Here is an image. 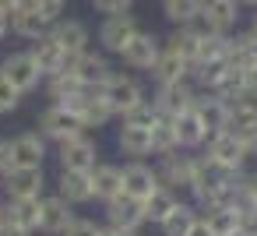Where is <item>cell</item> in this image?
Returning a JSON list of instances; mask_svg holds the SVG:
<instances>
[{
	"label": "cell",
	"instance_id": "obj_1",
	"mask_svg": "<svg viewBox=\"0 0 257 236\" xmlns=\"http://www.w3.org/2000/svg\"><path fill=\"white\" fill-rule=\"evenodd\" d=\"M8 22H11V32H15V36H22V39H32V43H36V39H43V36L50 32V25H53L57 18H53L46 8H39L36 0H25V4H22Z\"/></svg>",
	"mask_w": 257,
	"mask_h": 236
},
{
	"label": "cell",
	"instance_id": "obj_2",
	"mask_svg": "<svg viewBox=\"0 0 257 236\" xmlns=\"http://www.w3.org/2000/svg\"><path fill=\"white\" fill-rule=\"evenodd\" d=\"M102 99L109 102V109L113 113H127V109H134L141 99H145V92H141V85L131 78V74H109L106 81H102Z\"/></svg>",
	"mask_w": 257,
	"mask_h": 236
},
{
	"label": "cell",
	"instance_id": "obj_3",
	"mask_svg": "<svg viewBox=\"0 0 257 236\" xmlns=\"http://www.w3.org/2000/svg\"><path fill=\"white\" fill-rule=\"evenodd\" d=\"M194 99H197V88L190 85V78H183V81H166V85H159V92H155L152 102H155V109H159L162 116H176V113L190 109Z\"/></svg>",
	"mask_w": 257,
	"mask_h": 236
},
{
	"label": "cell",
	"instance_id": "obj_4",
	"mask_svg": "<svg viewBox=\"0 0 257 236\" xmlns=\"http://www.w3.org/2000/svg\"><path fill=\"white\" fill-rule=\"evenodd\" d=\"M39 131H43L46 138H53V141H64V138L81 134V131H85V124H81V116H78L74 109H67V106L53 102L50 109H43V116H39Z\"/></svg>",
	"mask_w": 257,
	"mask_h": 236
},
{
	"label": "cell",
	"instance_id": "obj_5",
	"mask_svg": "<svg viewBox=\"0 0 257 236\" xmlns=\"http://www.w3.org/2000/svg\"><path fill=\"white\" fill-rule=\"evenodd\" d=\"M208 159L218 162V166H229V169H239L250 155H246V141L236 138L232 131H218V134H208Z\"/></svg>",
	"mask_w": 257,
	"mask_h": 236
},
{
	"label": "cell",
	"instance_id": "obj_6",
	"mask_svg": "<svg viewBox=\"0 0 257 236\" xmlns=\"http://www.w3.org/2000/svg\"><path fill=\"white\" fill-rule=\"evenodd\" d=\"M0 78H8L18 92H32L43 81V71L32 60V53H11V57H4V64H0Z\"/></svg>",
	"mask_w": 257,
	"mask_h": 236
},
{
	"label": "cell",
	"instance_id": "obj_7",
	"mask_svg": "<svg viewBox=\"0 0 257 236\" xmlns=\"http://www.w3.org/2000/svg\"><path fill=\"white\" fill-rule=\"evenodd\" d=\"M95 141L92 138H85V131L81 134H74V138H64L60 141V169H78V173H92L95 169Z\"/></svg>",
	"mask_w": 257,
	"mask_h": 236
},
{
	"label": "cell",
	"instance_id": "obj_8",
	"mask_svg": "<svg viewBox=\"0 0 257 236\" xmlns=\"http://www.w3.org/2000/svg\"><path fill=\"white\" fill-rule=\"evenodd\" d=\"M138 36V22L131 18V15H109L102 25H99V43H102V50L106 53H123V46L131 43Z\"/></svg>",
	"mask_w": 257,
	"mask_h": 236
},
{
	"label": "cell",
	"instance_id": "obj_9",
	"mask_svg": "<svg viewBox=\"0 0 257 236\" xmlns=\"http://www.w3.org/2000/svg\"><path fill=\"white\" fill-rule=\"evenodd\" d=\"M159 53H162V43H159V36H152V32H141L138 29V36L123 46V64L127 67H134V71H152L155 67V60H159Z\"/></svg>",
	"mask_w": 257,
	"mask_h": 236
},
{
	"label": "cell",
	"instance_id": "obj_10",
	"mask_svg": "<svg viewBox=\"0 0 257 236\" xmlns=\"http://www.w3.org/2000/svg\"><path fill=\"white\" fill-rule=\"evenodd\" d=\"M106 218H109L113 229H141V222H145V208H141L138 197H131V194L120 190L116 197L106 201Z\"/></svg>",
	"mask_w": 257,
	"mask_h": 236
},
{
	"label": "cell",
	"instance_id": "obj_11",
	"mask_svg": "<svg viewBox=\"0 0 257 236\" xmlns=\"http://www.w3.org/2000/svg\"><path fill=\"white\" fill-rule=\"evenodd\" d=\"M190 109L197 113V120L204 124V131H208V134L225 131V120H229V102H225V99H218L215 92H197V99H194V106H190Z\"/></svg>",
	"mask_w": 257,
	"mask_h": 236
},
{
	"label": "cell",
	"instance_id": "obj_12",
	"mask_svg": "<svg viewBox=\"0 0 257 236\" xmlns=\"http://www.w3.org/2000/svg\"><path fill=\"white\" fill-rule=\"evenodd\" d=\"M50 36L64 46L67 57H78V53L88 50V29H85V22H78V18H57V22L50 25Z\"/></svg>",
	"mask_w": 257,
	"mask_h": 236
},
{
	"label": "cell",
	"instance_id": "obj_13",
	"mask_svg": "<svg viewBox=\"0 0 257 236\" xmlns=\"http://www.w3.org/2000/svg\"><path fill=\"white\" fill-rule=\"evenodd\" d=\"M32 53V60L39 64V71H43V78H50V74H60V71H67V64H71V57L64 53V46L46 32L43 39H36V46L29 50Z\"/></svg>",
	"mask_w": 257,
	"mask_h": 236
},
{
	"label": "cell",
	"instance_id": "obj_14",
	"mask_svg": "<svg viewBox=\"0 0 257 236\" xmlns=\"http://www.w3.org/2000/svg\"><path fill=\"white\" fill-rule=\"evenodd\" d=\"M71 222H74V211H71V204H67L60 194H53V197H39V229H43V232L60 236Z\"/></svg>",
	"mask_w": 257,
	"mask_h": 236
},
{
	"label": "cell",
	"instance_id": "obj_15",
	"mask_svg": "<svg viewBox=\"0 0 257 236\" xmlns=\"http://www.w3.org/2000/svg\"><path fill=\"white\" fill-rule=\"evenodd\" d=\"M4 176V187L11 197H43V166H32V169H8L0 173Z\"/></svg>",
	"mask_w": 257,
	"mask_h": 236
},
{
	"label": "cell",
	"instance_id": "obj_16",
	"mask_svg": "<svg viewBox=\"0 0 257 236\" xmlns=\"http://www.w3.org/2000/svg\"><path fill=\"white\" fill-rule=\"evenodd\" d=\"M194 169H197V159L169 152V155H162L159 183H162V187H190V183H194Z\"/></svg>",
	"mask_w": 257,
	"mask_h": 236
},
{
	"label": "cell",
	"instance_id": "obj_17",
	"mask_svg": "<svg viewBox=\"0 0 257 236\" xmlns=\"http://www.w3.org/2000/svg\"><path fill=\"white\" fill-rule=\"evenodd\" d=\"M85 85H102L113 71H109V60H106V53H95V50H85V53H78V57H71V64H67Z\"/></svg>",
	"mask_w": 257,
	"mask_h": 236
},
{
	"label": "cell",
	"instance_id": "obj_18",
	"mask_svg": "<svg viewBox=\"0 0 257 236\" xmlns=\"http://www.w3.org/2000/svg\"><path fill=\"white\" fill-rule=\"evenodd\" d=\"M159 187H162V183H159V173H155L152 166H145V162L123 166V194L145 201V197H148L152 190H159Z\"/></svg>",
	"mask_w": 257,
	"mask_h": 236
},
{
	"label": "cell",
	"instance_id": "obj_19",
	"mask_svg": "<svg viewBox=\"0 0 257 236\" xmlns=\"http://www.w3.org/2000/svg\"><path fill=\"white\" fill-rule=\"evenodd\" d=\"M190 60L187 57H180L173 46H162V53H159V60H155V67L148 71L159 85H166V81H183V78H190Z\"/></svg>",
	"mask_w": 257,
	"mask_h": 236
},
{
	"label": "cell",
	"instance_id": "obj_20",
	"mask_svg": "<svg viewBox=\"0 0 257 236\" xmlns=\"http://www.w3.org/2000/svg\"><path fill=\"white\" fill-rule=\"evenodd\" d=\"M46 159V145L39 134H22L11 141V169H32V166H43Z\"/></svg>",
	"mask_w": 257,
	"mask_h": 236
},
{
	"label": "cell",
	"instance_id": "obj_21",
	"mask_svg": "<svg viewBox=\"0 0 257 236\" xmlns=\"http://www.w3.org/2000/svg\"><path fill=\"white\" fill-rule=\"evenodd\" d=\"M201 22L211 25L215 32H229L239 22V4L236 0H204L201 4Z\"/></svg>",
	"mask_w": 257,
	"mask_h": 236
},
{
	"label": "cell",
	"instance_id": "obj_22",
	"mask_svg": "<svg viewBox=\"0 0 257 236\" xmlns=\"http://www.w3.org/2000/svg\"><path fill=\"white\" fill-rule=\"evenodd\" d=\"M60 197L67 204H88L95 197L92 190V173H78V169H60Z\"/></svg>",
	"mask_w": 257,
	"mask_h": 236
},
{
	"label": "cell",
	"instance_id": "obj_23",
	"mask_svg": "<svg viewBox=\"0 0 257 236\" xmlns=\"http://www.w3.org/2000/svg\"><path fill=\"white\" fill-rule=\"evenodd\" d=\"M225 60H229L232 67H243V71L257 67V36H253L250 29H246V32H236V36H229Z\"/></svg>",
	"mask_w": 257,
	"mask_h": 236
},
{
	"label": "cell",
	"instance_id": "obj_24",
	"mask_svg": "<svg viewBox=\"0 0 257 236\" xmlns=\"http://www.w3.org/2000/svg\"><path fill=\"white\" fill-rule=\"evenodd\" d=\"M225 131H232L236 138H250V134L257 131V102H253V99H236V102H229Z\"/></svg>",
	"mask_w": 257,
	"mask_h": 236
},
{
	"label": "cell",
	"instance_id": "obj_25",
	"mask_svg": "<svg viewBox=\"0 0 257 236\" xmlns=\"http://www.w3.org/2000/svg\"><path fill=\"white\" fill-rule=\"evenodd\" d=\"M169 120H173V131H176L180 148H197V145H204L208 131H204V124L197 120L194 109H183V113H176V116H169Z\"/></svg>",
	"mask_w": 257,
	"mask_h": 236
},
{
	"label": "cell",
	"instance_id": "obj_26",
	"mask_svg": "<svg viewBox=\"0 0 257 236\" xmlns=\"http://www.w3.org/2000/svg\"><path fill=\"white\" fill-rule=\"evenodd\" d=\"M120 148H123L127 155H134V159L155 152L152 127H141V124H127V120H123V127H120Z\"/></svg>",
	"mask_w": 257,
	"mask_h": 236
},
{
	"label": "cell",
	"instance_id": "obj_27",
	"mask_svg": "<svg viewBox=\"0 0 257 236\" xmlns=\"http://www.w3.org/2000/svg\"><path fill=\"white\" fill-rule=\"evenodd\" d=\"M92 190H95V197H102V201L116 197V194L123 190V169H120V166H99V162H95V169H92Z\"/></svg>",
	"mask_w": 257,
	"mask_h": 236
},
{
	"label": "cell",
	"instance_id": "obj_28",
	"mask_svg": "<svg viewBox=\"0 0 257 236\" xmlns=\"http://www.w3.org/2000/svg\"><path fill=\"white\" fill-rule=\"evenodd\" d=\"M4 218L18 222L22 229H39V197H11L4 204Z\"/></svg>",
	"mask_w": 257,
	"mask_h": 236
},
{
	"label": "cell",
	"instance_id": "obj_29",
	"mask_svg": "<svg viewBox=\"0 0 257 236\" xmlns=\"http://www.w3.org/2000/svg\"><path fill=\"white\" fill-rule=\"evenodd\" d=\"M197 43H201V18L190 22V25H176V32L169 36L166 46H173L180 57H187V60L194 64V60H197Z\"/></svg>",
	"mask_w": 257,
	"mask_h": 236
},
{
	"label": "cell",
	"instance_id": "obj_30",
	"mask_svg": "<svg viewBox=\"0 0 257 236\" xmlns=\"http://www.w3.org/2000/svg\"><path fill=\"white\" fill-rule=\"evenodd\" d=\"M92 85H85L71 67L67 71H60V74H50V95L57 99V102H67V99H78V95H85Z\"/></svg>",
	"mask_w": 257,
	"mask_h": 236
},
{
	"label": "cell",
	"instance_id": "obj_31",
	"mask_svg": "<svg viewBox=\"0 0 257 236\" xmlns=\"http://www.w3.org/2000/svg\"><path fill=\"white\" fill-rule=\"evenodd\" d=\"M109 116H116V113H113L109 102L102 99V88H99V92H88V95H85V106H81V124H85V131L109 124Z\"/></svg>",
	"mask_w": 257,
	"mask_h": 236
},
{
	"label": "cell",
	"instance_id": "obj_32",
	"mask_svg": "<svg viewBox=\"0 0 257 236\" xmlns=\"http://www.w3.org/2000/svg\"><path fill=\"white\" fill-rule=\"evenodd\" d=\"M173 204H176V194L169 190V187H159V190H152L145 201H141V208H145V222H162L169 211H173Z\"/></svg>",
	"mask_w": 257,
	"mask_h": 236
},
{
	"label": "cell",
	"instance_id": "obj_33",
	"mask_svg": "<svg viewBox=\"0 0 257 236\" xmlns=\"http://www.w3.org/2000/svg\"><path fill=\"white\" fill-rule=\"evenodd\" d=\"M194 218H197V211L190 208V204H173V211L159 222V229H162V236H187V229L194 225Z\"/></svg>",
	"mask_w": 257,
	"mask_h": 236
},
{
	"label": "cell",
	"instance_id": "obj_34",
	"mask_svg": "<svg viewBox=\"0 0 257 236\" xmlns=\"http://www.w3.org/2000/svg\"><path fill=\"white\" fill-rule=\"evenodd\" d=\"M201 4L204 0H162V15L173 25H190L201 18Z\"/></svg>",
	"mask_w": 257,
	"mask_h": 236
},
{
	"label": "cell",
	"instance_id": "obj_35",
	"mask_svg": "<svg viewBox=\"0 0 257 236\" xmlns=\"http://www.w3.org/2000/svg\"><path fill=\"white\" fill-rule=\"evenodd\" d=\"M204 222L215 236H229V232L239 229V218H236L232 208H204Z\"/></svg>",
	"mask_w": 257,
	"mask_h": 236
},
{
	"label": "cell",
	"instance_id": "obj_36",
	"mask_svg": "<svg viewBox=\"0 0 257 236\" xmlns=\"http://www.w3.org/2000/svg\"><path fill=\"white\" fill-rule=\"evenodd\" d=\"M152 141H155V152H159V155L180 152V141H176V131H173V120H169V116H159V120H155Z\"/></svg>",
	"mask_w": 257,
	"mask_h": 236
},
{
	"label": "cell",
	"instance_id": "obj_37",
	"mask_svg": "<svg viewBox=\"0 0 257 236\" xmlns=\"http://www.w3.org/2000/svg\"><path fill=\"white\" fill-rule=\"evenodd\" d=\"M159 116H162V113H159V109H155V102H148V99H141L134 109H127V113H123V120H127V124H141V127H155V120H159Z\"/></svg>",
	"mask_w": 257,
	"mask_h": 236
},
{
	"label": "cell",
	"instance_id": "obj_38",
	"mask_svg": "<svg viewBox=\"0 0 257 236\" xmlns=\"http://www.w3.org/2000/svg\"><path fill=\"white\" fill-rule=\"evenodd\" d=\"M92 8L99 11V15H131V8H134V0H92Z\"/></svg>",
	"mask_w": 257,
	"mask_h": 236
},
{
	"label": "cell",
	"instance_id": "obj_39",
	"mask_svg": "<svg viewBox=\"0 0 257 236\" xmlns=\"http://www.w3.org/2000/svg\"><path fill=\"white\" fill-rule=\"evenodd\" d=\"M18 102H22V92H18L8 78H0V113H11Z\"/></svg>",
	"mask_w": 257,
	"mask_h": 236
},
{
	"label": "cell",
	"instance_id": "obj_40",
	"mask_svg": "<svg viewBox=\"0 0 257 236\" xmlns=\"http://www.w3.org/2000/svg\"><path fill=\"white\" fill-rule=\"evenodd\" d=\"M60 236H102V229H99L95 222H88V218H74Z\"/></svg>",
	"mask_w": 257,
	"mask_h": 236
},
{
	"label": "cell",
	"instance_id": "obj_41",
	"mask_svg": "<svg viewBox=\"0 0 257 236\" xmlns=\"http://www.w3.org/2000/svg\"><path fill=\"white\" fill-rule=\"evenodd\" d=\"M0 236H32V232H29V229H22L18 222L4 218V222H0Z\"/></svg>",
	"mask_w": 257,
	"mask_h": 236
},
{
	"label": "cell",
	"instance_id": "obj_42",
	"mask_svg": "<svg viewBox=\"0 0 257 236\" xmlns=\"http://www.w3.org/2000/svg\"><path fill=\"white\" fill-rule=\"evenodd\" d=\"M243 85H246V99H257V67L243 71Z\"/></svg>",
	"mask_w": 257,
	"mask_h": 236
},
{
	"label": "cell",
	"instance_id": "obj_43",
	"mask_svg": "<svg viewBox=\"0 0 257 236\" xmlns=\"http://www.w3.org/2000/svg\"><path fill=\"white\" fill-rule=\"evenodd\" d=\"M187 236H215V232L208 229V222H204V215H197V218H194V225L187 229Z\"/></svg>",
	"mask_w": 257,
	"mask_h": 236
},
{
	"label": "cell",
	"instance_id": "obj_44",
	"mask_svg": "<svg viewBox=\"0 0 257 236\" xmlns=\"http://www.w3.org/2000/svg\"><path fill=\"white\" fill-rule=\"evenodd\" d=\"M11 169V141L0 138V173H8Z\"/></svg>",
	"mask_w": 257,
	"mask_h": 236
},
{
	"label": "cell",
	"instance_id": "obj_45",
	"mask_svg": "<svg viewBox=\"0 0 257 236\" xmlns=\"http://www.w3.org/2000/svg\"><path fill=\"white\" fill-rule=\"evenodd\" d=\"M36 4H39V8H46L53 18H60V11H64V4H67V0H36Z\"/></svg>",
	"mask_w": 257,
	"mask_h": 236
},
{
	"label": "cell",
	"instance_id": "obj_46",
	"mask_svg": "<svg viewBox=\"0 0 257 236\" xmlns=\"http://www.w3.org/2000/svg\"><path fill=\"white\" fill-rule=\"evenodd\" d=\"M22 4H25V0H0V15H8V18H11Z\"/></svg>",
	"mask_w": 257,
	"mask_h": 236
},
{
	"label": "cell",
	"instance_id": "obj_47",
	"mask_svg": "<svg viewBox=\"0 0 257 236\" xmlns=\"http://www.w3.org/2000/svg\"><path fill=\"white\" fill-rule=\"evenodd\" d=\"M102 236H138V229H102Z\"/></svg>",
	"mask_w": 257,
	"mask_h": 236
},
{
	"label": "cell",
	"instance_id": "obj_48",
	"mask_svg": "<svg viewBox=\"0 0 257 236\" xmlns=\"http://www.w3.org/2000/svg\"><path fill=\"white\" fill-rule=\"evenodd\" d=\"M243 183H246V190H250V197L257 201V173H253V176H243Z\"/></svg>",
	"mask_w": 257,
	"mask_h": 236
},
{
	"label": "cell",
	"instance_id": "obj_49",
	"mask_svg": "<svg viewBox=\"0 0 257 236\" xmlns=\"http://www.w3.org/2000/svg\"><path fill=\"white\" fill-rule=\"evenodd\" d=\"M243 141H246V155H257V131L250 138H243Z\"/></svg>",
	"mask_w": 257,
	"mask_h": 236
},
{
	"label": "cell",
	"instance_id": "obj_50",
	"mask_svg": "<svg viewBox=\"0 0 257 236\" xmlns=\"http://www.w3.org/2000/svg\"><path fill=\"white\" fill-rule=\"evenodd\" d=\"M11 32V22H8V15H0V39H4Z\"/></svg>",
	"mask_w": 257,
	"mask_h": 236
},
{
	"label": "cell",
	"instance_id": "obj_51",
	"mask_svg": "<svg viewBox=\"0 0 257 236\" xmlns=\"http://www.w3.org/2000/svg\"><path fill=\"white\" fill-rule=\"evenodd\" d=\"M229 236H257V232H250V229H236V232H229Z\"/></svg>",
	"mask_w": 257,
	"mask_h": 236
},
{
	"label": "cell",
	"instance_id": "obj_52",
	"mask_svg": "<svg viewBox=\"0 0 257 236\" xmlns=\"http://www.w3.org/2000/svg\"><path fill=\"white\" fill-rule=\"evenodd\" d=\"M239 8H257V0H236Z\"/></svg>",
	"mask_w": 257,
	"mask_h": 236
},
{
	"label": "cell",
	"instance_id": "obj_53",
	"mask_svg": "<svg viewBox=\"0 0 257 236\" xmlns=\"http://www.w3.org/2000/svg\"><path fill=\"white\" fill-rule=\"evenodd\" d=\"M250 32L257 36V8H253V22H250Z\"/></svg>",
	"mask_w": 257,
	"mask_h": 236
},
{
	"label": "cell",
	"instance_id": "obj_54",
	"mask_svg": "<svg viewBox=\"0 0 257 236\" xmlns=\"http://www.w3.org/2000/svg\"><path fill=\"white\" fill-rule=\"evenodd\" d=\"M0 222H4V204H0Z\"/></svg>",
	"mask_w": 257,
	"mask_h": 236
}]
</instances>
